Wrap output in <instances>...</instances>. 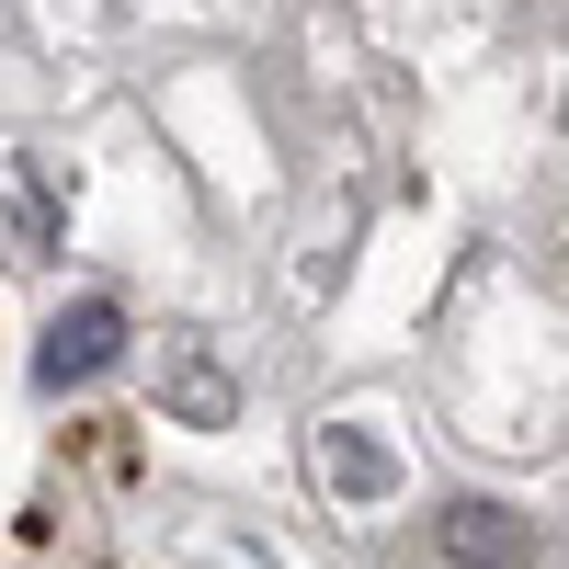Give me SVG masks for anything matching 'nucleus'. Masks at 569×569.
<instances>
[{
    "mask_svg": "<svg viewBox=\"0 0 569 569\" xmlns=\"http://www.w3.org/2000/svg\"><path fill=\"white\" fill-rule=\"evenodd\" d=\"M114 342H126V319H114L103 297H91V308H69L58 330H46L34 376H46V388H80V376H103V365H114Z\"/></svg>",
    "mask_w": 569,
    "mask_h": 569,
    "instance_id": "1",
    "label": "nucleus"
},
{
    "mask_svg": "<svg viewBox=\"0 0 569 569\" xmlns=\"http://www.w3.org/2000/svg\"><path fill=\"white\" fill-rule=\"evenodd\" d=\"M445 558H467V569H512V558H525V525H512L501 501H456V512H445Z\"/></svg>",
    "mask_w": 569,
    "mask_h": 569,
    "instance_id": "2",
    "label": "nucleus"
},
{
    "mask_svg": "<svg viewBox=\"0 0 569 569\" xmlns=\"http://www.w3.org/2000/svg\"><path fill=\"white\" fill-rule=\"evenodd\" d=\"M330 479H342V490H388V456L353 445V433H330Z\"/></svg>",
    "mask_w": 569,
    "mask_h": 569,
    "instance_id": "3",
    "label": "nucleus"
}]
</instances>
